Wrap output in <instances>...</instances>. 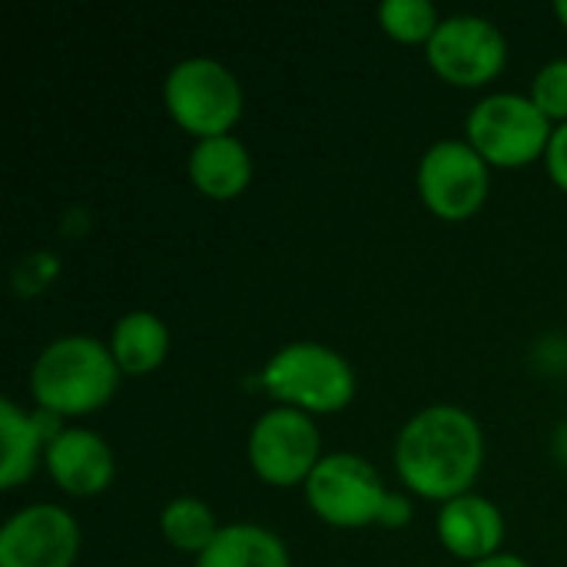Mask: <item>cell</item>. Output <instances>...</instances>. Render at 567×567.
<instances>
[{
  "instance_id": "obj_1",
  "label": "cell",
  "mask_w": 567,
  "mask_h": 567,
  "mask_svg": "<svg viewBox=\"0 0 567 567\" xmlns=\"http://www.w3.org/2000/svg\"><path fill=\"white\" fill-rule=\"evenodd\" d=\"M392 458L405 488L445 505L475 485L485 465V432L462 405H425L399 429Z\"/></svg>"
},
{
  "instance_id": "obj_2",
  "label": "cell",
  "mask_w": 567,
  "mask_h": 567,
  "mask_svg": "<svg viewBox=\"0 0 567 567\" xmlns=\"http://www.w3.org/2000/svg\"><path fill=\"white\" fill-rule=\"evenodd\" d=\"M120 375L110 342L73 332L40 349L30 369V392L40 409H50L60 419L90 415L113 399Z\"/></svg>"
},
{
  "instance_id": "obj_3",
  "label": "cell",
  "mask_w": 567,
  "mask_h": 567,
  "mask_svg": "<svg viewBox=\"0 0 567 567\" xmlns=\"http://www.w3.org/2000/svg\"><path fill=\"white\" fill-rule=\"evenodd\" d=\"M259 385L279 405L299 409L306 415H329L355 399L359 382L352 362L339 349L302 339L276 349L266 359Z\"/></svg>"
},
{
  "instance_id": "obj_4",
  "label": "cell",
  "mask_w": 567,
  "mask_h": 567,
  "mask_svg": "<svg viewBox=\"0 0 567 567\" xmlns=\"http://www.w3.org/2000/svg\"><path fill=\"white\" fill-rule=\"evenodd\" d=\"M163 103L176 126L196 140L223 136L243 116V83L223 60L186 56L169 66L163 80Z\"/></svg>"
},
{
  "instance_id": "obj_5",
  "label": "cell",
  "mask_w": 567,
  "mask_h": 567,
  "mask_svg": "<svg viewBox=\"0 0 567 567\" xmlns=\"http://www.w3.org/2000/svg\"><path fill=\"white\" fill-rule=\"evenodd\" d=\"M555 123L525 93L498 90L482 96L465 116V140L482 153L488 166L518 169L532 159H545Z\"/></svg>"
},
{
  "instance_id": "obj_6",
  "label": "cell",
  "mask_w": 567,
  "mask_h": 567,
  "mask_svg": "<svg viewBox=\"0 0 567 567\" xmlns=\"http://www.w3.org/2000/svg\"><path fill=\"white\" fill-rule=\"evenodd\" d=\"M309 508L332 528H365L379 525L389 488L382 475L355 452H329L306 478Z\"/></svg>"
},
{
  "instance_id": "obj_7",
  "label": "cell",
  "mask_w": 567,
  "mask_h": 567,
  "mask_svg": "<svg viewBox=\"0 0 567 567\" xmlns=\"http://www.w3.org/2000/svg\"><path fill=\"white\" fill-rule=\"evenodd\" d=\"M246 455L252 472L276 488L306 485L312 468L322 462V435L312 415L276 405L266 409L246 439Z\"/></svg>"
},
{
  "instance_id": "obj_8",
  "label": "cell",
  "mask_w": 567,
  "mask_h": 567,
  "mask_svg": "<svg viewBox=\"0 0 567 567\" xmlns=\"http://www.w3.org/2000/svg\"><path fill=\"white\" fill-rule=\"evenodd\" d=\"M415 186L439 219L462 223L485 206L492 169L468 140H439L422 153Z\"/></svg>"
},
{
  "instance_id": "obj_9",
  "label": "cell",
  "mask_w": 567,
  "mask_h": 567,
  "mask_svg": "<svg viewBox=\"0 0 567 567\" xmlns=\"http://www.w3.org/2000/svg\"><path fill=\"white\" fill-rule=\"evenodd\" d=\"M429 66L455 86H482L505 70L508 40L502 27L482 13L442 17L439 30L425 43Z\"/></svg>"
},
{
  "instance_id": "obj_10",
  "label": "cell",
  "mask_w": 567,
  "mask_h": 567,
  "mask_svg": "<svg viewBox=\"0 0 567 567\" xmlns=\"http://www.w3.org/2000/svg\"><path fill=\"white\" fill-rule=\"evenodd\" d=\"M76 555L80 525L60 505H27L0 528V567H73Z\"/></svg>"
},
{
  "instance_id": "obj_11",
  "label": "cell",
  "mask_w": 567,
  "mask_h": 567,
  "mask_svg": "<svg viewBox=\"0 0 567 567\" xmlns=\"http://www.w3.org/2000/svg\"><path fill=\"white\" fill-rule=\"evenodd\" d=\"M43 465L50 478L73 498L100 495L116 475L110 442L90 429H66L56 442L47 445Z\"/></svg>"
},
{
  "instance_id": "obj_12",
  "label": "cell",
  "mask_w": 567,
  "mask_h": 567,
  "mask_svg": "<svg viewBox=\"0 0 567 567\" xmlns=\"http://www.w3.org/2000/svg\"><path fill=\"white\" fill-rule=\"evenodd\" d=\"M435 532H439V542L445 551H452L455 558H465L472 565V561H482V558H492L502 551L505 515L492 498L465 492L439 508Z\"/></svg>"
},
{
  "instance_id": "obj_13",
  "label": "cell",
  "mask_w": 567,
  "mask_h": 567,
  "mask_svg": "<svg viewBox=\"0 0 567 567\" xmlns=\"http://www.w3.org/2000/svg\"><path fill=\"white\" fill-rule=\"evenodd\" d=\"M186 173H189L193 186L203 196H209V199H233L252 179V153L233 133L206 136V140L193 143L189 159H186Z\"/></svg>"
},
{
  "instance_id": "obj_14",
  "label": "cell",
  "mask_w": 567,
  "mask_h": 567,
  "mask_svg": "<svg viewBox=\"0 0 567 567\" xmlns=\"http://www.w3.org/2000/svg\"><path fill=\"white\" fill-rule=\"evenodd\" d=\"M193 567H292L286 542L256 522L223 525L213 545L196 555Z\"/></svg>"
},
{
  "instance_id": "obj_15",
  "label": "cell",
  "mask_w": 567,
  "mask_h": 567,
  "mask_svg": "<svg viewBox=\"0 0 567 567\" xmlns=\"http://www.w3.org/2000/svg\"><path fill=\"white\" fill-rule=\"evenodd\" d=\"M110 352L123 375H150L166 362L169 352V329L150 309H130L113 322Z\"/></svg>"
},
{
  "instance_id": "obj_16",
  "label": "cell",
  "mask_w": 567,
  "mask_h": 567,
  "mask_svg": "<svg viewBox=\"0 0 567 567\" xmlns=\"http://www.w3.org/2000/svg\"><path fill=\"white\" fill-rule=\"evenodd\" d=\"M0 449H3V462H0L3 492L30 482V475L37 472V462L47 452V442L33 422V412L20 409L10 395L0 399Z\"/></svg>"
},
{
  "instance_id": "obj_17",
  "label": "cell",
  "mask_w": 567,
  "mask_h": 567,
  "mask_svg": "<svg viewBox=\"0 0 567 567\" xmlns=\"http://www.w3.org/2000/svg\"><path fill=\"white\" fill-rule=\"evenodd\" d=\"M219 528L223 525L216 522L213 508L196 495H179V498L166 502L159 512L163 538L176 551H186V555H203L213 545V538L219 535Z\"/></svg>"
},
{
  "instance_id": "obj_18",
  "label": "cell",
  "mask_w": 567,
  "mask_h": 567,
  "mask_svg": "<svg viewBox=\"0 0 567 567\" xmlns=\"http://www.w3.org/2000/svg\"><path fill=\"white\" fill-rule=\"evenodd\" d=\"M379 23L392 40L402 43H429L439 30L442 17L432 0H382Z\"/></svg>"
},
{
  "instance_id": "obj_19",
  "label": "cell",
  "mask_w": 567,
  "mask_h": 567,
  "mask_svg": "<svg viewBox=\"0 0 567 567\" xmlns=\"http://www.w3.org/2000/svg\"><path fill=\"white\" fill-rule=\"evenodd\" d=\"M538 110L551 120V123H567V56L548 60L535 80H532V93H528Z\"/></svg>"
},
{
  "instance_id": "obj_20",
  "label": "cell",
  "mask_w": 567,
  "mask_h": 567,
  "mask_svg": "<svg viewBox=\"0 0 567 567\" xmlns=\"http://www.w3.org/2000/svg\"><path fill=\"white\" fill-rule=\"evenodd\" d=\"M60 272V256L50 249H33L27 256H20L10 269V282L17 289V296H40Z\"/></svg>"
},
{
  "instance_id": "obj_21",
  "label": "cell",
  "mask_w": 567,
  "mask_h": 567,
  "mask_svg": "<svg viewBox=\"0 0 567 567\" xmlns=\"http://www.w3.org/2000/svg\"><path fill=\"white\" fill-rule=\"evenodd\" d=\"M545 169H548L551 183L567 193V123H558L551 130V140L545 150Z\"/></svg>"
},
{
  "instance_id": "obj_22",
  "label": "cell",
  "mask_w": 567,
  "mask_h": 567,
  "mask_svg": "<svg viewBox=\"0 0 567 567\" xmlns=\"http://www.w3.org/2000/svg\"><path fill=\"white\" fill-rule=\"evenodd\" d=\"M412 515H415V508H412V502H409V495H402V492H389V498H385V505H382V515H379V525L382 528H409L412 525Z\"/></svg>"
},
{
  "instance_id": "obj_23",
  "label": "cell",
  "mask_w": 567,
  "mask_h": 567,
  "mask_svg": "<svg viewBox=\"0 0 567 567\" xmlns=\"http://www.w3.org/2000/svg\"><path fill=\"white\" fill-rule=\"evenodd\" d=\"M551 455L567 472V419L561 425H555V432H551Z\"/></svg>"
},
{
  "instance_id": "obj_24",
  "label": "cell",
  "mask_w": 567,
  "mask_h": 567,
  "mask_svg": "<svg viewBox=\"0 0 567 567\" xmlns=\"http://www.w3.org/2000/svg\"><path fill=\"white\" fill-rule=\"evenodd\" d=\"M468 567H532L525 558H518V555H512V551H498V555H492V558H482V561H472Z\"/></svg>"
},
{
  "instance_id": "obj_25",
  "label": "cell",
  "mask_w": 567,
  "mask_h": 567,
  "mask_svg": "<svg viewBox=\"0 0 567 567\" xmlns=\"http://www.w3.org/2000/svg\"><path fill=\"white\" fill-rule=\"evenodd\" d=\"M555 17L567 27V0H558V3H555Z\"/></svg>"
}]
</instances>
